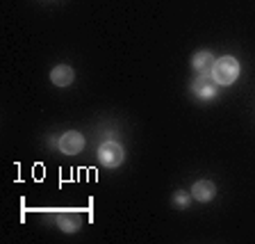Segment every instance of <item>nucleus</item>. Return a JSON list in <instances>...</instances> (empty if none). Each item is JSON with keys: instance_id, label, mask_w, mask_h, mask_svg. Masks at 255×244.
Instances as JSON below:
<instances>
[{"instance_id": "3", "label": "nucleus", "mask_w": 255, "mask_h": 244, "mask_svg": "<svg viewBox=\"0 0 255 244\" xmlns=\"http://www.w3.org/2000/svg\"><path fill=\"white\" fill-rule=\"evenodd\" d=\"M217 80L212 78V73H201L194 82H191V91L198 96V98H212L217 96Z\"/></svg>"}, {"instance_id": "9", "label": "nucleus", "mask_w": 255, "mask_h": 244, "mask_svg": "<svg viewBox=\"0 0 255 244\" xmlns=\"http://www.w3.org/2000/svg\"><path fill=\"white\" fill-rule=\"evenodd\" d=\"M173 206L175 208H187L189 206V194H187V192H175L173 194Z\"/></svg>"}, {"instance_id": "5", "label": "nucleus", "mask_w": 255, "mask_h": 244, "mask_svg": "<svg viewBox=\"0 0 255 244\" xmlns=\"http://www.w3.org/2000/svg\"><path fill=\"white\" fill-rule=\"evenodd\" d=\"M191 194H194L196 201L207 203V201H212L214 199L217 187H214V183H210V181H198V183H194V187H191Z\"/></svg>"}, {"instance_id": "8", "label": "nucleus", "mask_w": 255, "mask_h": 244, "mask_svg": "<svg viewBox=\"0 0 255 244\" xmlns=\"http://www.w3.org/2000/svg\"><path fill=\"white\" fill-rule=\"evenodd\" d=\"M57 224L62 226L66 233H73V231L80 229V219L78 217H71V215H62V217L57 219Z\"/></svg>"}, {"instance_id": "6", "label": "nucleus", "mask_w": 255, "mask_h": 244, "mask_svg": "<svg viewBox=\"0 0 255 244\" xmlns=\"http://www.w3.org/2000/svg\"><path fill=\"white\" fill-rule=\"evenodd\" d=\"M75 78V71L71 69V66H66V64H59V66H55L53 71H50V80H53V85L57 87H69L71 82H73Z\"/></svg>"}, {"instance_id": "1", "label": "nucleus", "mask_w": 255, "mask_h": 244, "mask_svg": "<svg viewBox=\"0 0 255 244\" xmlns=\"http://www.w3.org/2000/svg\"><path fill=\"white\" fill-rule=\"evenodd\" d=\"M212 78L217 80V85H221V87L233 85L235 80L239 78V62L235 57H230V55L217 59L212 66Z\"/></svg>"}, {"instance_id": "7", "label": "nucleus", "mask_w": 255, "mask_h": 244, "mask_svg": "<svg viewBox=\"0 0 255 244\" xmlns=\"http://www.w3.org/2000/svg\"><path fill=\"white\" fill-rule=\"evenodd\" d=\"M214 55L207 53V50H201V53L194 55V59H191V66H194V71H198V73H212V66H214Z\"/></svg>"}, {"instance_id": "2", "label": "nucleus", "mask_w": 255, "mask_h": 244, "mask_svg": "<svg viewBox=\"0 0 255 244\" xmlns=\"http://www.w3.org/2000/svg\"><path fill=\"white\" fill-rule=\"evenodd\" d=\"M123 158H126V153H123V146L119 142H105L101 149H98V160H101V165L110 167V169L121 165Z\"/></svg>"}, {"instance_id": "4", "label": "nucleus", "mask_w": 255, "mask_h": 244, "mask_svg": "<svg viewBox=\"0 0 255 244\" xmlns=\"http://www.w3.org/2000/svg\"><path fill=\"white\" fill-rule=\"evenodd\" d=\"M82 149H85V137H82V133H78V130H69V133H64L62 137H59V151H62V153L75 155Z\"/></svg>"}]
</instances>
